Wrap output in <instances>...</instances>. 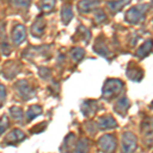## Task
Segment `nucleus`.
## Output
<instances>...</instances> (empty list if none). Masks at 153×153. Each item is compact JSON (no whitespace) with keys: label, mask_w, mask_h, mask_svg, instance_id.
I'll use <instances>...</instances> for the list:
<instances>
[{"label":"nucleus","mask_w":153,"mask_h":153,"mask_svg":"<svg viewBox=\"0 0 153 153\" xmlns=\"http://www.w3.org/2000/svg\"><path fill=\"white\" fill-rule=\"evenodd\" d=\"M150 6L148 4H142V5H136L126 12L125 19L130 24L138 25L142 23L146 18V13L149 10Z\"/></svg>","instance_id":"obj_1"},{"label":"nucleus","mask_w":153,"mask_h":153,"mask_svg":"<svg viewBox=\"0 0 153 153\" xmlns=\"http://www.w3.org/2000/svg\"><path fill=\"white\" fill-rule=\"evenodd\" d=\"M45 28H46L45 19H44L43 16H38L31 27L32 35H33L34 37H37V38H40L41 36H43L44 31H45Z\"/></svg>","instance_id":"obj_2"},{"label":"nucleus","mask_w":153,"mask_h":153,"mask_svg":"<svg viewBox=\"0 0 153 153\" xmlns=\"http://www.w3.org/2000/svg\"><path fill=\"white\" fill-rule=\"evenodd\" d=\"M26 37H27L26 29H25L23 25H18V26H16L13 30H12L11 39L16 45H19V44L23 43L26 40Z\"/></svg>","instance_id":"obj_3"},{"label":"nucleus","mask_w":153,"mask_h":153,"mask_svg":"<svg viewBox=\"0 0 153 153\" xmlns=\"http://www.w3.org/2000/svg\"><path fill=\"white\" fill-rule=\"evenodd\" d=\"M99 5L98 0H82L78 5V9L81 13H88V12L94 10Z\"/></svg>","instance_id":"obj_4"},{"label":"nucleus","mask_w":153,"mask_h":153,"mask_svg":"<svg viewBox=\"0 0 153 153\" xmlns=\"http://www.w3.org/2000/svg\"><path fill=\"white\" fill-rule=\"evenodd\" d=\"M131 0H109L107 2V6L113 13L122 10L127 4L130 3Z\"/></svg>","instance_id":"obj_5"},{"label":"nucleus","mask_w":153,"mask_h":153,"mask_svg":"<svg viewBox=\"0 0 153 153\" xmlns=\"http://www.w3.org/2000/svg\"><path fill=\"white\" fill-rule=\"evenodd\" d=\"M74 13L73 9H71V5L70 3H65L63 6L61 7V21L65 25L70 24V22L73 19Z\"/></svg>","instance_id":"obj_6"},{"label":"nucleus","mask_w":153,"mask_h":153,"mask_svg":"<svg viewBox=\"0 0 153 153\" xmlns=\"http://www.w3.org/2000/svg\"><path fill=\"white\" fill-rule=\"evenodd\" d=\"M152 49V44H151V39L150 40H147L144 44H142V46L138 49L137 51V56L140 58L146 57L148 54H150Z\"/></svg>","instance_id":"obj_7"},{"label":"nucleus","mask_w":153,"mask_h":153,"mask_svg":"<svg viewBox=\"0 0 153 153\" xmlns=\"http://www.w3.org/2000/svg\"><path fill=\"white\" fill-rule=\"evenodd\" d=\"M55 7V0H42L40 3V9L44 13H49Z\"/></svg>","instance_id":"obj_8"},{"label":"nucleus","mask_w":153,"mask_h":153,"mask_svg":"<svg viewBox=\"0 0 153 153\" xmlns=\"http://www.w3.org/2000/svg\"><path fill=\"white\" fill-rule=\"evenodd\" d=\"M94 50L98 54H100V55H102V56H107L108 54H109V51H108V49L106 48V46L101 41H100V43H98L97 41L95 42Z\"/></svg>","instance_id":"obj_9"},{"label":"nucleus","mask_w":153,"mask_h":153,"mask_svg":"<svg viewBox=\"0 0 153 153\" xmlns=\"http://www.w3.org/2000/svg\"><path fill=\"white\" fill-rule=\"evenodd\" d=\"M71 57L75 59V60L80 61V60H82L83 57L85 56V50L81 47H76L71 50Z\"/></svg>","instance_id":"obj_10"},{"label":"nucleus","mask_w":153,"mask_h":153,"mask_svg":"<svg viewBox=\"0 0 153 153\" xmlns=\"http://www.w3.org/2000/svg\"><path fill=\"white\" fill-rule=\"evenodd\" d=\"M94 19L96 21V23H97V24H102L103 22H105L106 16L103 13L102 10H97V12H95Z\"/></svg>","instance_id":"obj_11"}]
</instances>
